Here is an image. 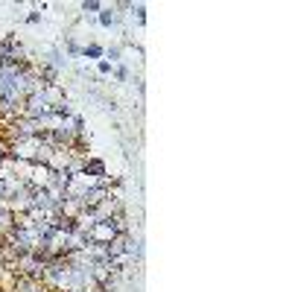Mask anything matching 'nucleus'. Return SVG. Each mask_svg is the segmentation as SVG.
I'll use <instances>...</instances> for the list:
<instances>
[{
    "instance_id": "f257e3e1",
    "label": "nucleus",
    "mask_w": 292,
    "mask_h": 292,
    "mask_svg": "<svg viewBox=\"0 0 292 292\" xmlns=\"http://www.w3.org/2000/svg\"><path fill=\"white\" fill-rule=\"evenodd\" d=\"M82 175H94V178L102 181V178H105V164H102V161H88V158H85V161H82Z\"/></svg>"
},
{
    "instance_id": "f03ea898",
    "label": "nucleus",
    "mask_w": 292,
    "mask_h": 292,
    "mask_svg": "<svg viewBox=\"0 0 292 292\" xmlns=\"http://www.w3.org/2000/svg\"><path fill=\"white\" fill-rule=\"evenodd\" d=\"M99 23H102V26H114V23H117V12H114L111 6L99 9Z\"/></svg>"
},
{
    "instance_id": "7ed1b4c3",
    "label": "nucleus",
    "mask_w": 292,
    "mask_h": 292,
    "mask_svg": "<svg viewBox=\"0 0 292 292\" xmlns=\"http://www.w3.org/2000/svg\"><path fill=\"white\" fill-rule=\"evenodd\" d=\"M82 56H88V58H99V56H102V47H99V44H88V47L82 50Z\"/></svg>"
},
{
    "instance_id": "20e7f679",
    "label": "nucleus",
    "mask_w": 292,
    "mask_h": 292,
    "mask_svg": "<svg viewBox=\"0 0 292 292\" xmlns=\"http://www.w3.org/2000/svg\"><path fill=\"white\" fill-rule=\"evenodd\" d=\"M82 9H85V12H99V9H102V3H97V0H85V3H82Z\"/></svg>"
},
{
    "instance_id": "39448f33",
    "label": "nucleus",
    "mask_w": 292,
    "mask_h": 292,
    "mask_svg": "<svg viewBox=\"0 0 292 292\" xmlns=\"http://www.w3.org/2000/svg\"><path fill=\"white\" fill-rule=\"evenodd\" d=\"M108 58H111V61H120V47H111V50H108Z\"/></svg>"
},
{
    "instance_id": "423d86ee",
    "label": "nucleus",
    "mask_w": 292,
    "mask_h": 292,
    "mask_svg": "<svg viewBox=\"0 0 292 292\" xmlns=\"http://www.w3.org/2000/svg\"><path fill=\"white\" fill-rule=\"evenodd\" d=\"M99 73H111V61H99Z\"/></svg>"
},
{
    "instance_id": "0eeeda50",
    "label": "nucleus",
    "mask_w": 292,
    "mask_h": 292,
    "mask_svg": "<svg viewBox=\"0 0 292 292\" xmlns=\"http://www.w3.org/2000/svg\"><path fill=\"white\" fill-rule=\"evenodd\" d=\"M117 79H129V70H126V67H117Z\"/></svg>"
},
{
    "instance_id": "6e6552de",
    "label": "nucleus",
    "mask_w": 292,
    "mask_h": 292,
    "mask_svg": "<svg viewBox=\"0 0 292 292\" xmlns=\"http://www.w3.org/2000/svg\"><path fill=\"white\" fill-rule=\"evenodd\" d=\"M6 158H9V155H6V149L0 146V167H3V161H6Z\"/></svg>"
}]
</instances>
